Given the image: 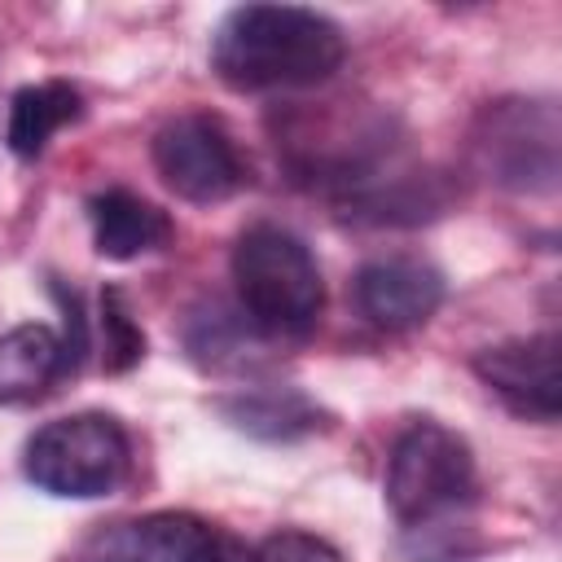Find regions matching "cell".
<instances>
[{
  "mask_svg": "<svg viewBox=\"0 0 562 562\" xmlns=\"http://www.w3.org/2000/svg\"><path fill=\"white\" fill-rule=\"evenodd\" d=\"M342 53L338 22L299 4H241L211 35V70L237 92L325 83Z\"/></svg>",
  "mask_w": 562,
  "mask_h": 562,
  "instance_id": "1",
  "label": "cell"
},
{
  "mask_svg": "<svg viewBox=\"0 0 562 562\" xmlns=\"http://www.w3.org/2000/svg\"><path fill=\"white\" fill-rule=\"evenodd\" d=\"M233 281L241 316L268 338H303L321 321L325 281L303 246L281 224H250L233 246Z\"/></svg>",
  "mask_w": 562,
  "mask_h": 562,
  "instance_id": "2",
  "label": "cell"
},
{
  "mask_svg": "<svg viewBox=\"0 0 562 562\" xmlns=\"http://www.w3.org/2000/svg\"><path fill=\"white\" fill-rule=\"evenodd\" d=\"M26 479L48 496H110L132 470L127 430L110 413H75L40 426L22 457Z\"/></svg>",
  "mask_w": 562,
  "mask_h": 562,
  "instance_id": "3",
  "label": "cell"
},
{
  "mask_svg": "<svg viewBox=\"0 0 562 562\" xmlns=\"http://www.w3.org/2000/svg\"><path fill=\"white\" fill-rule=\"evenodd\" d=\"M474 496V457L470 443L439 426V422H413L386 465V505L404 527L435 531L448 514L470 505Z\"/></svg>",
  "mask_w": 562,
  "mask_h": 562,
  "instance_id": "4",
  "label": "cell"
},
{
  "mask_svg": "<svg viewBox=\"0 0 562 562\" xmlns=\"http://www.w3.org/2000/svg\"><path fill=\"white\" fill-rule=\"evenodd\" d=\"M558 110L553 101H496L479 114L474 158L487 180L514 193H553L558 184Z\"/></svg>",
  "mask_w": 562,
  "mask_h": 562,
  "instance_id": "5",
  "label": "cell"
},
{
  "mask_svg": "<svg viewBox=\"0 0 562 562\" xmlns=\"http://www.w3.org/2000/svg\"><path fill=\"white\" fill-rule=\"evenodd\" d=\"M154 167L162 184L198 206L224 202L246 184V162L215 114H176L154 136Z\"/></svg>",
  "mask_w": 562,
  "mask_h": 562,
  "instance_id": "6",
  "label": "cell"
},
{
  "mask_svg": "<svg viewBox=\"0 0 562 562\" xmlns=\"http://www.w3.org/2000/svg\"><path fill=\"white\" fill-rule=\"evenodd\" d=\"M474 373L518 417L558 422V408H562V351H558V334H531V338H509V342L483 347L474 356Z\"/></svg>",
  "mask_w": 562,
  "mask_h": 562,
  "instance_id": "7",
  "label": "cell"
},
{
  "mask_svg": "<svg viewBox=\"0 0 562 562\" xmlns=\"http://www.w3.org/2000/svg\"><path fill=\"white\" fill-rule=\"evenodd\" d=\"M351 290H356L360 316L386 334H404V329L426 325L443 303L439 268H430L426 259H408V255L364 263L351 281Z\"/></svg>",
  "mask_w": 562,
  "mask_h": 562,
  "instance_id": "8",
  "label": "cell"
},
{
  "mask_svg": "<svg viewBox=\"0 0 562 562\" xmlns=\"http://www.w3.org/2000/svg\"><path fill=\"white\" fill-rule=\"evenodd\" d=\"M206 522L193 514H149L132 522L101 527L79 562H189Z\"/></svg>",
  "mask_w": 562,
  "mask_h": 562,
  "instance_id": "9",
  "label": "cell"
},
{
  "mask_svg": "<svg viewBox=\"0 0 562 562\" xmlns=\"http://www.w3.org/2000/svg\"><path fill=\"white\" fill-rule=\"evenodd\" d=\"M215 408L233 430L263 443H294L325 426V408L299 386H246L237 395H224Z\"/></svg>",
  "mask_w": 562,
  "mask_h": 562,
  "instance_id": "10",
  "label": "cell"
},
{
  "mask_svg": "<svg viewBox=\"0 0 562 562\" xmlns=\"http://www.w3.org/2000/svg\"><path fill=\"white\" fill-rule=\"evenodd\" d=\"M92 241L105 259H136L171 241V220L132 189H105L88 202Z\"/></svg>",
  "mask_w": 562,
  "mask_h": 562,
  "instance_id": "11",
  "label": "cell"
},
{
  "mask_svg": "<svg viewBox=\"0 0 562 562\" xmlns=\"http://www.w3.org/2000/svg\"><path fill=\"white\" fill-rule=\"evenodd\" d=\"M57 378H66V351L48 325H13L0 338V404H31Z\"/></svg>",
  "mask_w": 562,
  "mask_h": 562,
  "instance_id": "12",
  "label": "cell"
},
{
  "mask_svg": "<svg viewBox=\"0 0 562 562\" xmlns=\"http://www.w3.org/2000/svg\"><path fill=\"white\" fill-rule=\"evenodd\" d=\"M70 119H79V92L70 83L53 79V83L18 88L9 101V132H4L9 149L18 158H40L53 132L66 127Z\"/></svg>",
  "mask_w": 562,
  "mask_h": 562,
  "instance_id": "13",
  "label": "cell"
},
{
  "mask_svg": "<svg viewBox=\"0 0 562 562\" xmlns=\"http://www.w3.org/2000/svg\"><path fill=\"white\" fill-rule=\"evenodd\" d=\"M255 338H259V329L241 316V307H228V303H215V299L193 307L189 321H184V347L206 369L241 364L255 351Z\"/></svg>",
  "mask_w": 562,
  "mask_h": 562,
  "instance_id": "14",
  "label": "cell"
},
{
  "mask_svg": "<svg viewBox=\"0 0 562 562\" xmlns=\"http://www.w3.org/2000/svg\"><path fill=\"white\" fill-rule=\"evenodd\" d=\"M145 356V334L123 299V290L101 294V364L105 373H127Z\"/></svg>",
  "mask_w": 562,
  "mask_h": 562,
  "instance_id": "15",
  "label": "cell"
},
{
  "mask_svg": "<svg viewBox=\"0 0 562 562\" xmlns=\"http://www.w3.org/2000/svg\"><path fill=\"white\" fill-rule=\"evenodd\" d=\"M255 562H342L334 544H325L321 536L307 531H277L259 544Z\"/></svg>",
  "mask_w": 562,
  "mask_h": 562,
  "instance_id": "16",
  "label": "cell"
},
{
  "mask_svg": "<svg viewBox=\"0 0 562 562\" xmlns=\"http://www.w3.org/2000/svg\"><path fill=\"white\" fill-rule=\"evenodd\" d=\"M189 562H255V553H250L237 536H228V531H220V527H206Z\"/></svg>",
  "mask_w": 562,
  "mask_h": 562,
  "instance_id": "17",
  "label": "cell"
}]
</instances>
